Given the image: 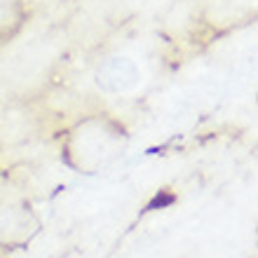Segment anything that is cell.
I'll return each instance as SVG.
<instances>
[{
	"instance_id": "6da1fadb",
	"label": "cell",
	"mask_w": 258,
	"mask_h": 258,
	"mask_svg": "<svg viewBox=\"0 0 258 258\" xmlns=\"http://www.w3.org/2000/svg\"><path fill=\"white\" fill-rule=\"evenodd\" d=\"M139 80V68L129 59H113L99 71V85L106 89H127Z\"/></svg>"
}]
</instances>
